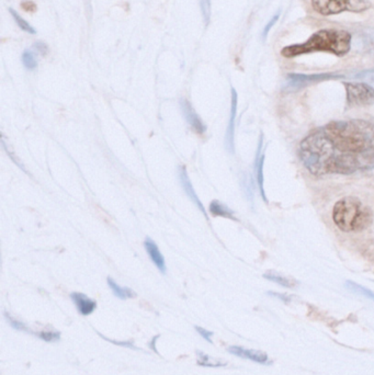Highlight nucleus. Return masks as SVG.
<instances>
[{"label":"nucleus","instance_id":"f257e3e1","mask_svg":"<svg viewBox=\"0 0 374 375\" xmlns=\"http://www.w3.org/2000/svg\"><path fill=\"white\" fill-rule=\"evenodd\" d=\"M305 168L314 176L351 175L374 168V123L333 121L309 133L299 147Z\"/></svg>","mask_w":374,"mask_h":375},{"label":"nucleus","instance_id":"f03ea898","mask_svg":"<svg viewBox=\"0 0 374 375\" xmlns=\"http://www.w3.org/2000/svg\"><path fill=\"white\" fill-rule=\"evenodd\" d=\"M351 41V34L345 30L324 29L315 32L304 43L284 47L281 55L286 58H294L309 53L326 52L343 57L350 52Z\"/></svg>","mask_w":374,"mask_h":375},{"label":"nucleus","instance_id":"7ed1b4c3","mask_svg":"<svg viewBox=\"0 0 374 375\" xmlns=\"http://www.w3.org/2000/svg\"><path fill=\"white\" fill-rule=\"evenodd\" d=\"M333 220L339 230L345 233H359L366 230L373 222V214L358 198L345 197L336 202Z\"/></svg>","mask_w":374,"mask_h":375},{"label":"nucleus","instance_id":"20e7f679","mask_svg":"<svg viewBox=\"0 0 374 375\" xmlns=\"http://www.w3.org/2000/svg\"><path fill=\"white\" fill-rule=\"evenodd\" d=\"M313 9L322 16H335L339 13H361L371 7L368 0H311Z\"/></svg>","mask_w":374,"mask_h":375},{"label":"nucleus","instance_id":"39448f33","mask_svg":"<svg viewBox=\"0 0 374 375\" xmlns=\"http://www.w3.org/2000/svg\"><path fill=\"white\" fill-rule=\"evenodd\" d=\"M347 106H361L374 104V87L366 83H345Z\"/></svg>","mask_w":374,"mask_h":375},{"label":"nucleus","instance_id":"423d86ee","mask_svg":"<svg viewBox=\"0 0 374 375\" xmlns=\"http://www.w3.org/2000/svg\"><path fill=\"white\" fill-rule=\"evenodd\" d=\"M180 109L188 125L197 134L203 135L206 132V125L199 117V114L193 109V104L187 99H180Z\"/></svg>","mask_w":374,"mask_h":375},{"label":"nucleus","instance_id":"0eeeda50","mask_svg":"<svg viewBox=\"0 0 374 375\" xmlns=\"http://www.w3.org/2000/svg\"><path fill=\"white\" fill-rule=\"evenodd\" d=\"M178 176H179L180 184H181L182 190L185 191V193L187 194L189 199L199 207V210L202 212V214L204 215L206 218V209L203 207L202 202L200 201L197 194L195 193V189H193V184L190 182L189 176H188L187 169H186L185 166H181L179 167V170H178Z\"/></svg>","mask_w":374,"mask_h":375},{"label":"nucleus","instance_id":"6e6552de","mask_svg":"<svg viewBox=\"0 0 374 375\" xmlns=\"http://www.w3.org/2000/svg\"><path fill=\"white\" fill-rule=\"evenodd\" d=\"M227 350H229V353H231V355L243 358V359L250 360V361H254V362L267 363L269 361V357H268L267 353L260 351V350L246 349V348L239 347V346H231Z\"/></svg>","mask_w":374,"mask_h":375},{"label":"nucleus","instance_id":"1a4fd4ad","mask_svg":"<svg viewBox=\"0 0 374 375\" xmlns=\"http://www.w3.org/2000/svg\"><path fill=\"white\" fill-rule=\"evenodd\" d=\"M70 298L73 300L74 304L77 308V311L83 316L90 315L91 313H94L95 310L97 308L96 301L91 300L90 298L83 294V293L73 292L70 294Z\"/></svg>","mask_w":374,"mask_h":375},{"label":"nucleus","instance_id":"9d476101","mask_svg":"<svg viewBox=\"0 0 374 375\" xmlns=\"http://www.w3.org/2000/svg\"><path fill=\"white\" fill-rule=\"evenodd\" d=\"M144 247H145L146 253H147L153 264L156 266L157 269L161 273H166V262H165L164 256L161 254L155 241L151 238H146Z\"/></svg>","mask_w":374,"mask_h":375},{"label":"nucleus","instance_id":"9b49d317","mask_svg":"<svg viewBox=\"0 0 374 375\" xmlns=\"http://www.w3.org/2000/svg\"><path fill=\"white\" fill-rule=\"evenodd\" d=\"M236 111L237 93L235 89H231V117H229V127H227V136H225V143H227V147L229 152H234V129Z\"/></svg>","mask_w":374,"mask_h":375},{"label":"nucleus","instance_id":"f8f14e48","mask_svg":"<svg viewBox=\"0 0 374 375\" xmlns=\"http://www.w3.org/2000/svg\"><path fill=\"white\" fill-rule=\"evenodd\" d=\"M335 77L330 74H322V75H288V83L291 87H302L309 83H317V81H326Z\"/></svg>","mask_w":374,"mask_h":375},{"label":"nucleus","instance_id":"ddd939ff","mask_svg":"<svg viewBox=\"0 0 374 375\" xmlns=\"http://www.w3.org/2000/svg\"><path fill=\"white\" fill-rule=\"evenodd\" d=\"M209 211L213 216H222V218H231V220L236 221L234 216V212L229 209L227 205H223L222 202L214 201L211 202Z\"/></svg>","mask_w":374,"mask_h":375},{"label":"nucleus","instance_id":"4468645a","mask_svg":"<svg viewBox=\"0 0 374 375\" xmlns=\"http://www.w3.org/2000/svg\"><path fill=\"white\" fill-rule=\"evenodd\" d=\"M108 285H109L113 294L120 300H128V298H133L136 296V293L132 289L127 287H120L115 280L111 279V278H108Z\"/></svg>","mask_w":374,"mask_h":375},{"label":"nucleus","instance_id":"2eb2a0df","mask_svg":"<svg viewBox=\"0 0 374 375\" xmlns=\"http://www.w3.org/2000/svg\"><path fill=\"white\" fill-rule=\"evenodd\" d=\"M197 363L201 367H225L227 365V362L225 361H222L221 359H216V358L210 357V356L206 355L204 352L200 351V350H197Z\"/></svg>","mask_w":374,"mask_h":375},{"label":"nucleus","instance_id":"dca6fc26","mask_svg":"<svg viewBox=\"0 0 374 375\" xmlns=\"http://www.w3.org/2000/svg\"><path fill=\"white\" fill-rule=\"evenodd\" d=\"M9 13H11V17H13V20L16 21V24H18L19 28H20L22 31L26 32V33L28 34H37V30H35L28 21L24 20L16 10H13V8H10L9 9Z\"/></svg>","mask_w":374,"mask_h":375},{"label":"nucleus","instance_id":"f3484780","mask_svg":"<svg viewBox=\"0 0 374 375\" xmlns=\"http://www.w3.org/2000/svg\"><path fill=\"white\" fill-rule=\"evenodd\" d=\"M263 277L266 279L270 280L273 282L278 283V285H282V287H293L295 285L293 280L290 279V278L284 277V276L277 275V273H273V272H269V273H266Z\"/></svg>","mask_w":374,"mask_h":375},{"label":"nucleus","instance_id":"a211bd4d","mask_svg":"<svg viewBox=\"0 0 374 375\" xmlns=\"http://www.w3.org/2000/svg\"><path fill=\"white\" fill-rule=\"evenodd\" d=\"M21 61H22V64H24V67L28 70H34L38 68V61L35 54H34L32 51L26 49L24 51L22 57H21Z\"/></svg>","mask_w":374,"mask_h":375},{"label":"nucleus","instance_id":"6ab92c4d","mask_svg":"<svg viewBox=\"0 0 374 375\" xmlns=\"http://www.w3.org/2000/svg\"><path fill=\"white\" fill-rule=\"evenodd\" d=\"M361 45L368 54L374 57V30L362 34Z\"/></svg>","mask_w":374,"mask_h":375},{"label":"nucleus","instance_id":"aec40b11","mask_svg":"<svg viewBox=\"0 0 374 375\" xmlns=\"http://www.w3.org/2000/svg\"><path fill=\"white\" fill-rule=\"evenodd\" d=\"M347 285H348L349 289H350L352 292L358 293V294L360 295H364V296H366V298L374 301V292L370 291L369 289H366V287L357 285V283L351 282V281H348V282H347Z\"/></svg>","mask_w":374,"mask_h":375},{"label":"nucleus","instance_id":"412c9836","mask_svg":"<svg viewBox=\"0 0 374 375\" xmlns=\"http://www.w3.org/2000/svg\"><path fill=\"white\" fill-rule=\"evenodd\" d=\"M201 11H202L203 20L208 26L211 19V0H201Z\"/></svg>","mask_w":374,"mask_h":375},{"label":"nucleus","instance_id":"4be33fe9","mask_svg":"<svg viewBox=\"0 0 374 375\" xmlns=\"http://www.w3.org/2000/svg\"><path fill=\"white\" fill-rule=\"evenodd\" d=\"M39 337L47 342H58L60 339V334L58 331H41Z\"/></svg>","mask_w":374,"mask_h":375},{"label":"nucleus","instance_id":"5701e85b","mask_svg":"<svg viewBox=\"0 0 374 375\" xmlns=\"http://www.w3.org/2000/svg\"><path fill=\"white\" fill-rule=\"evenodd\" d=\"M6 319H8L9 324H10V326L13 327V328L21 331L29 330V328H28V327H26L24 323H21V321H17V319H13V317H11L9 314H6Z\"/></svg>","mask_w":374,"mask_h":375},{"label":"nucleus","instance_id":"b1692460","mask_svg":"<svg viewBox=\"0 0 374 375\" xmlns=\"http://www.w3.org/2000/svg\"><path fill=\"white\" fill-rule=\"evenodd\" d=\"M33 49H35V52L41 56H47L49 55V49L47 45H45L44 42L38 41L33 45Z\"/></svg>","mask_w":374,"mask_h":375},{"label":"nucleus","instance_id":"393cba45","mask_svg":"<svg viewBox=\"0 0 374 375\" xmlns=\"http://www.w3.org/2000/svg\"><path fill=\"white\" fill-rule=\"evenodd\" d=\"M21 8L26 13H34V11H37V5L30 0H24L21 3Z\"/></svg>","mask_w":374,"mask_h":375},{"label":"nucleus","instance_id":"a878e982","mask_svg":"<svg viewBox=\"0 0 374 375\" xmlns=\"http://www.w3.org/2000/svg\"><path fill=\"white\" fill-rule=\"evenodd\" d=\"M195 330L199 333L200 336H202L203 338L206 339V342H212V336H213V333L212 331L206 330V329L202 328V327L195 326Z\"/></svg>","mask_w":374,"mask_h":375},{"label":"nucleus","instance_id":"bb28decb","mask_svg":"<svg viewBox=\"0 0 374 375\" xmlns=\"http://www.w3.org/2000/svg\"><path fill=\"white\" fill-rule=\"evenodd\" d=\"M358 78L366 79V81H373L374 83V70H368V72H362L357 76Z\"/></svg>","mask_w":374,"mask_h":375},{"label":"nucleus","instance_id":"cd10ccee","mask_svg":"<svg viewBox=\"0 0 374 375\" xmlns=\"http://www.w3.org/2000/svg\"><path fill=\"white\" fill-rule=\"evenodd\" d=\"M279 16H275V18L273 19V20L269 22V24H267V26H266L265 30H263V35H267L268 32H269V30H270L271 26H273V24H276V21L278 20Z\"/></svg>","mask_w":374,"mask_h":375}]
</instances>
